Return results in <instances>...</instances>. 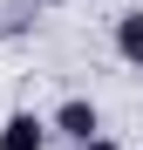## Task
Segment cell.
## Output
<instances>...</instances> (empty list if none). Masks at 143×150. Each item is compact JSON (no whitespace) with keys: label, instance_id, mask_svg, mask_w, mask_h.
<instances>
[{"label":"cell","instance_id":"1","mask_svg":"<svg viewBox=\"0 0 143 150\" xmlns=\"http://www.w3.org/2000/svg\"><path fill=\"white\" fill-rule=\"evenodd\" d=\"M48 130H55V137H68V143H89L95 130H102V109H95L89 96H68V103L48 116Z\"/></svg>","mask_w":143,"mask_h":150},{"label":"cell","instance_id":"2","mask_svg":"<svg viewBox=\"0 0 143 150\" xmlns=\"http://www.w3.org/2000/svg\"><path fill=\"white\" fill-rule=\"evenodd\" d=\"M41 143H48V123L34 109H14L7 123H0V150H41Z\"/></svg>","mask_w":143,"mask_h":150},{"label":"cell","instance_id":"3","mask_svg":"<svg viewBox=\"0 0 143 150\" xmlns=\"http://www.w3.org/2000/svg\"><path fill=\"white\" fill-rule=\"evenodd\" d=\"M116 55H123L130 68H143V14H136V7L116 21Z\"/></svg>","mask_w":143,"mask_h":150},{"label":"cell","instance_id":"4","mask_svg":"<svg viewBox=\"0 0 143 150\" xmlns=\"http://www.w3.org/2000/svg\"><path fill=\"white\" fill-rule=\"evenodd\" d=\"M75 150H116V143H109L102 130H95V137H89V143H75Z\"/></svg>","mask_w":143,"mask_h":150}]
</instances>
